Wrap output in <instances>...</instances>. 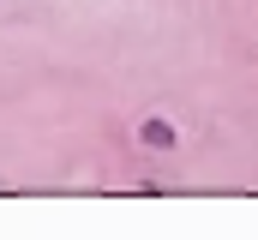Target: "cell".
Here are the masks:
<instances>
[{
    "instance_id": "6da1fadb",
    "label": "cell",
    "mask_w": 258,
    "mask_h": 240,
    "mask_svg": "<svg viewBox=\"0 0 258 240\" xmlns=\"http://www.w3.org/2000/svg\"><path fill=\"white\" fill-rule=\"evenodd\" d=\"M138 144H144V150H174V144H180V132H174V120L144 114V120H138Z\"/></svg>"
}]
</instances>
